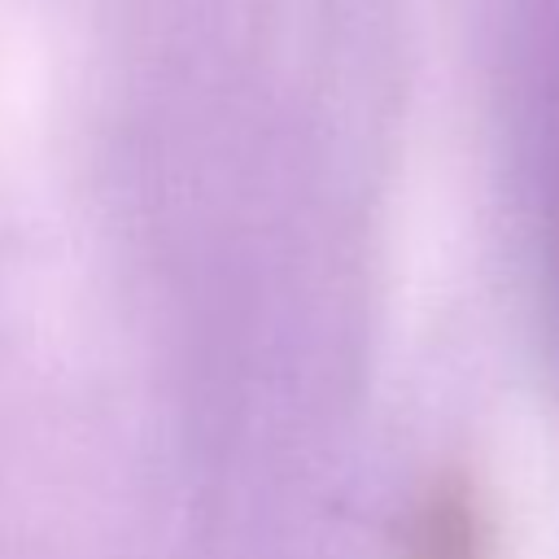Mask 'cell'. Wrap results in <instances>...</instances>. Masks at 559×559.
Listing matches in <instances>:
<instances>
[{
	"mask_svg": "<svg viewBox=\"0 0 559 559\" xmlns=\"http://www.w3.org/2000/svg\"><path fill=\"white\" fill-rule=\"evenodd\" d=\"M402 559H489V524L463 480H437L415 502Z\"/></svg>",
	"mask_w": 559,
	"mask_h": 559,
	"instance_id": "6da1fadb",
	"label": "cell"
}]
</instances>
